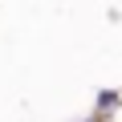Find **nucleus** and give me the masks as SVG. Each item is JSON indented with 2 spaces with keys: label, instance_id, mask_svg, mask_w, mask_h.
I'll return each mask as SVG.
<instances>
[{
  "label": "nucleus",
  "instance_id": "f257e3e1",
  "mask_svg": "<svg viewBox=\"0 0 122 122\" xmlns=\"http://www.w3.org/2000/svg\"><path fill=\"white\" fill-rule=\"evenodd\" d=\"M114 106H118V90H106L98 98V110H114Z\"/></svg>",
  "mask_w": 122,
  "mask_h": 122
}]
</instances>
